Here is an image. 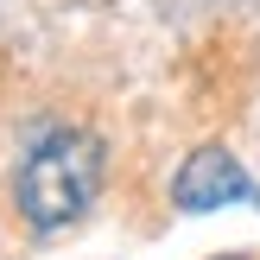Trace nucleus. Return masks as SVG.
<instances>
[{
    "label": "nucleus",
    "instance_id": "nucleus-1",
    "mask_svg": "<svg viewBox=\"0 0 260 260\" xmlns=\"http://www.w3.org/2000/svg\"><path fill=\"white\" fill-rule=\"evenodd\" d=\"M102 190V146L83 127H38L19 152V172H13V203L32 229H70L89 216Z\"/></svg>",
    "mask_w": 260,
    "mask_h": 260
},
{
    "label": "nucleus",
    "instance_id": "nucleus-2",
    "mask_svg": "<svg viewBox=\"0 0 260 260\" xmlns=\"http://www.w3.org/2000/svg\"><path fill=\"white\" fill-rule=\"evenodd\" d=\"M241 197L260 203V190H254V178L241 172V159L229 146H197L184 165H178V178H172V203L184 216H210V210L241 203Z\"/></svg>",
    "mask_w": 260,
    "mask_h": 260
}]
</instances>
